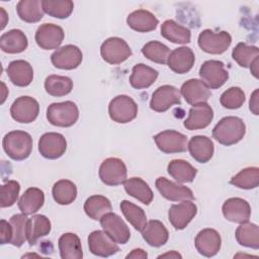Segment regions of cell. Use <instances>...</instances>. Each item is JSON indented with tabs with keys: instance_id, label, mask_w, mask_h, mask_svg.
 <instances>
[{
	"instance_id": "6da1fadb",
	"label": "cell",
	"mask_w": 259,
	"mask_h": 259,
	"mask_svg": "<svg viewBox=\"0 0 259 259\" xmlns=\"http://www.w3.org/2000/svg\"><path fill=\"white\" fill-rule=\"evenodd\" d=\"M246 125L240 117L225 116L212 130V138L224 146H232L243 140Z\"/></svg>"
},
{
	"instance_id": "7a4b0ae2",
	"label": "cell",
	"mask_w": 259,
	"mask_h": 259,
	"mask_svg": "<svg viewBox=\"0 0 259 259\" xmlns=\"http://www.w3.org/2000/svg\"><path fill=\"white\" fill-rule=\"evenodd\" d=\"M2 146L12 160H25L32 151V138L24 131H12L4 136Z\"/></svg>"
},
{
	"instance_id": "3957f363",
	"label": "cell",
	"mask_w": 259,
	"mask_h": 259,
	"mask_svg": "<svg viewBox=\"0 0 259 259\" xmlns=\"http://www.w3.org/2000/svg\"><path fill=\"white\" fill-rule=\"evenodd\" d=\"M47 118L49 122L55 126L70 127L78 120L79 109L73 101L55 102L49 105L47 109Z\"/></svg>"
},
{
	"instance_id": "277c9868",
	"label": "cell",
	"mask_w": 259,
	"mask_h": 259,
	"mask_svg": "<svg viewBox=\"0 0 259 259\" xmlns=\"http://www.w3.org/2000/svg\"><path fill=\"white\" fill-rule=\"evenodd\" d=\"M108 113L113 121L127 123L137 117L138 104L127 95H117L109 102Z\"/></svg>"
},
{
	"instance_id": "5b68a950",
	"label": "cell",
	"mask_w": 259,
	"mask_h": 259,
	"mask_svg": "<svg viewBox=\"0 0 259 259\" xmlns=\"http://www.w3.org/2000/svg\"><path fill=\"white\" fill-rule=\"evenodd\" d=\"M197 44L203 52L220 55L229 49L232 44V36L227 31L213 32L210 29H204L199 33Z\"/></svg>"
},
{
	"instance_id": "8992f818",
	"label": "cell",
	"mask_w": 259,
	"mask_h": 259,
	"mask_svg": "<svg viewBox=\"0 0 259 259\" xmlns=\"http://www.w3.org/2000/svg\"><path fill=\"white\" fill-rule=\"evenodd\" d=\"M133 52L127 42L117 36L105 39L100 47V55L102 59L111 65H117L126 61Z\"/></svg>"
},
{
	"instance_id": "52a82bcc",
	"label": "cell",
	"mask_w": 259,
	"mask_h": 259,
	"mask_svg": "<svg viewBox=\"0 0 259 259\" xmlns=\"http://www.w3.org/2000/svg\"><path fill=\"white\" fill-rule=\"evenodd\" d=\"M99 178L108 186H117L126 180L127 170L122 160L118 158H107L99 167Z\"/></svg>"
},
{
	"instance_id": "ba28073f",
	"label": "cell",
	"mask_w": 259,
	"mask_h": 259,
	"mask_svg": "<svg viewBox=\"0 0 259 259\" xmlns=\"http://www.w3.org/2000/svg\"><path fill=\"white\" fill-rule=\"evenodd\" d=\"M199 76L209 89L222 87L229 79V73L223 62L218 60L205 61L199 68Z\"/></svg>"
},
{
	"instance_id": "9c48e42d",
	"label": "cell",
	"mask_w": 259,
	"mask_h": 259,
	"mask_svg": "<svg viewBox=\"0 0 259 259\" xmlns=\"http://www.w3.org/2000/svg\"><path fill=\"white\" fill-rule=\"evenodd\" d=\"M39 113L38 102L30 96H20L15 99L10 107L11 117L20 123L34 121Z\"/></svg>"
},
{
	"instance_id": "30bf717a",
	"label": "cell",
	"mask_w": 259,
	"mask_h": 259,
	"mask_svg": "<svg viewBox=\"0 0 259 259\" xmlns=\"http://www.w3.org/2000/svg\"><path fill=\"white\" fill-rule=\"evenodd\" d=\"M103 232L117 244H125L131 238V231L123 220L111 211L105 213L100 220Z\"/></svg>"
},
{
	"instance_id": "8fae6325",
	"label": "cell",
	"mask_w": 259,
	"mask_h": 259,
	"mask_svg": "<svg viewBox=\"0 0 259 259\" xmlns=\"http://www.w3.org/2000/svg\"><path fill=\"white\" fill-rule=\"evenodd\" d=\"M181 104L180 91L172 85H163L158 87L152 94L150 107L157 112H165L170 107Z\"/></svg>"
},
{
	"instance_id": "7c38bea8",
	"label": "cell",
	"mask_w": 259,
	"mask_h": 259,
	"mask_svg": "<svg viewBox=\"0 0 259 259\" xmlns=\"http://www.w3.org/2000/svg\"><path fill=\"white\" fill-rule=\"evenodd\" d=\"M158 149L165 154L182 153L187 149V137L177 131L166 130L154 136Z\"/></svg>"
},
{
	"instance_id": "4fadbf2b",
	"label": "cell",
	"mask_w": 259,
	"mask_h": 259,
	"mask_svg": "<svg viewBox=\"0 0 259 259\" xmlns=\"http://www.w3.org/2000/svg\"><path fill=\"white\" fill-rule=\"evenodd\" d=\"M83 60L81 50L74 45H66L57 49L51 56L54 67L62 70H73L78 68Z\"/></svg>"
},
{
	"instance_id": "5bb4252c",
	"label": "cell",
	"mask_w": 259,
	"mask_h": 259,
	"mask_svg": "<svg viewBox=\"0 0 259 259\" xmlns=\"http://www.w3.org/2000/svg\"><path fill=\"white\" fill-rule=\"evenodd\" d=\"M67 150V141L59 133H46L38 140V151L40 155L50 160L62 157Z\"/></svg>"
},
{
	"instance_id": "9a60e30c",
	"label": "cell",
	"mask_w": 259,
	"mask_h": 259,
	"mask_svg": "<svg viewBox=\"0 0 259 259\" xmlns=\"http://www.w3.org/2000/svg\"><path fill=\"white\" fill-rule=\"evenodd\" d=\"M196 213V204L191 200H184L171 205L168 211V220L175 230H183L194 219Z\"/></svg>"
},
{
	"instance_id": "2e32d148",
	"label": "cell",
	"mask_w": 259,
	"mask_h": 259,
	"mask_svg": "<svg viewBox=\"0 0 259 259\" xmlns=\"http://www.w3.org/2000/svg\"><path fill=\"white\" fill-rule=\"evenodd\" d=\"M65 37L61 26L54 23H44L38 26L35 32V41L42 50L59 49Z\"/></svg>"
},
{
	"instance_id": "e0dca14e",
	"label": "cell",
	"mask_w": 259,
	"mask_h": 259,
	"mask_svg": "<svg viewBox=\"0 0 259 259\" xmlns=\"http://www.w3.org/2000/svg\"><path fill=\"white\" fill-rule=\"evenodd\" d=\"M89 251L99 257H109L119 251L117 243H115L103 231H93L88 236Z\"/></svg>"
},
{
	"instance_id": "ac0fdd59",
	"label": "cell",
	"mask_w": 259,
	"mask_h": 259,
	"mask_svg": "<svg viewBox=\"0 0 259 259\" xmlns=\"http://www.w3.org/2000/svg\"><path fill=\"white\" fill-rule=\"evenodd\" d=\"M155 185L160 194L170 201H184L192 200L194 198L190 188L172 182L165 177L157 178Z\"/></svg>"
},
{
	"instance_id": "d6986e66",
	"label": "cell",
	"mask_w": 259,
	"mask_h": 259,
	"mask_svg": "<svg viewBox=\"0 0 259 259\" xmlns=\"http://www.w3.org/2000/svg\"><path fill=\"white\" fill-rule=\"evenodd\" d=\"M195 248L204 257H212L221 250L222 239L220 234L213 229H203L195 237Z\"/></svg>"
},
{
	"instance_id": "ffe728a7",
	"label": "cell",
	"mask_w": 259,
	"mask_h": 259,
	"mask_svg": "<svg viewBox=\"0 0 259 259\" xmlns=\"http://www.w3.org/2000/svg\"><path fill=\"white\" fill-rule=\"evenodd\" d=\"M222 211L225 219L238 224L249 221L251 217V206L249 202L240 197L227 199L222 206Z\"/></svg>"
},
{
	"instance_id": "44dd1931",
	"label": "cell",
	"mask_w": 259,
	"mask_h": 259,
	"mask_svg": "<svg viewBox=\"0 0 259 259\" xmlns=\"http://www.w3.org/2000/svg\"><path fill=\"white\" fill-rule=\"evenodd\" d=\"M180 94L190 105L203 103L210 97V89L199 79H189L180 88Z\"/></svg>"
},
{
	"instance_id": "7402d4cb",
	"label": "cell",
	"mask_w": 259,
	"mask_h": 259,
	"mask_svg": "<svg viewBox=\"0 0 259 259\" xmlns=\"http://www.w3.org/2000/svg\"><path fill=\"white\" fill-rule=\"evenodd\" d=\"M213 118V110L206 102L193 105L189 109L187 118L184 120L183 125L186 130L195 131L208 126Z\"/></svg>"
},
{
	"instance_id": "603a6c76",
	"label": "cell",
	"mask_w": 259,
	"mask_h": 259,
	"mask_svg": "<svg viewBox=\"0 0 259 259\" xmlns=\"http://www.w3.org/2000/svg\"><path fill=\"white\" fill-rule=\"evenodd\" d=\"M195 62V56L188 47H180L172 51L168 57V67L177 74L189 72Z\"/></svg>"
},
{
	"instance_id": "cb8c5ba5",
	"label": "cell",
	"mask_w": 259,
	"mask_h": 259,
	"mask_svg": "<svg viewBox=\"0 0 259 259\" xmlns=\"http://www.w3.org/2000/svg\"><path fill=\"white\" fill-rule=\"evenodd\" d=\"M6 72L11 83L18 87L28 86L33 79V69L31 65L24 60L10 62Z\"/></svg>"
},
{
	"instance_id": "d4e9b609",
	"label": "cell",
	"mask_w": 259,
	"mask_h": 259,
	"mask_svg": "<svg viewBox=\"0 0 259 259\" xmlns=\"http://www.w3.org/2000/svg\"><path fill=\"white\" fill-rule=\"evenodd\" d=\"M187 149L191 157L199 163L208 162L212 158L214 152L213 143L206 136L192 137L187 143Z\"/></svg>"
},
{
	"instance_id": "484cf974",
	"label": "cell",
	"mask_w": 259,
	"mask_h": 259,
	"mask_svg": "<svg viewBox=\"0 0 259 259\" xmlns=\"http://www.w3.org/2000/svg\"><path fill=\"white\" fill-rule=\"evenodd\" d=\"M126 23L138 32H149L157 27L159 20L149 10L138 9L127 15Z\"/></svg>"
},
{
	"instance_id": "4316f807",
	"label": "cell",
	"mask_w": 259,
	"mask_h": 259,
	"mask_svg": "<svg viewBox=\"0 0 259 259\" xmlns=\"http://www.w3.org/2000/svg\"><path fill=\"white\" fill-rule=\"evenodd\" d=\"M143 239L152 247H161L169 239V233L163 223L157 220L149 221L141 231Z\"/></svg>"
},
{
	"instance_id": "83f0119b",
	"label": "cell",
	"mask_w": 259,
	"mask_h": 259,
	"mask_svg": "<svg viewBox=\"0 0 259 259\" xmlns=\"http://www.w3.org/2000/svg\"><path fill=\"white\" fill-rule=\"evenodd\" d=\"M28 40L20 29H11L0 37V49L7 54H19L27 49Z\"/></svg>"
},
{
	"instance_id": "f1b7e54d",
	"label": "cell",
	"mask_w": 259,
	"mask_h": 259,
	"mask_svg": "<svg viewBox=\"0 0 259 259\" xmlns=\"http://www.w3.org/2000/svg\"><path fill=\"white\" fill-rule=\"evenodd\" d=\"M158 71L143 64H137L132 70L130 84L135 89H145L150 87L158 78Z\"/></svg>"
},
{
	"instance_id": "f546056e",
	"label": "cell",
	"mask_w": 259,
	"mask_h": 259,
	"mask_svg": "<svg viewBox=\"0 0 259 259\" xmlns=\"http://www.w3.org/2000/svg\"><path fill=\"white\" fill-rule=\"evenodd\" d=\"M58 247L62 259H81L83 257L81 241L74 233L63 234L59 238Z\"/></svg>"
},
{
	"instance_id": "4dcf8cb0",
	"label": "cell",
	"mask_w": 259,
	"mask_h": 259,
	"mask_svg": "<svg viewBox=\"0 0 259 259\" xmlns=\"http://www.w3.org/2000/svg\"><path fill=\"white\" fill-rule=\"evenodd\" d=\"M123 186L128 195L135 197L146 205L150 204L154 198L152 189L148 183H146V181L140 177H132L126 179L123 182Z\"/></svg>"
},
{
	"instance_id": "1f68e13d",
	"label": "cell",
	"mask_w": 259,
	"mask_h": 259,
	"mask_svg": "<svg viewBox=\"0 0 259 259\" xmlns=\"http://www.w3.org/2000/svg\"><path fill=\"white\" fill-rule=\"evenodd\" d=\"M161 35L173 44L184 45L190 42L191 39L190 30L172 19H167L162 23Z\"/></svg>"
},
{
	"instance_id": "d6a6232c",
	"label": "cell",
	"mask_w": 259,
	"mask_h": 259,
	"mask_svg": "<svg viewBox=\"0 0 259 259\" xmlns=\"http://www.w3.org/2000/svg\"><path fill=\"white\" fill-rule=\"evenodd\" d=\"M45 202L44 191L37 187L27 188L18 201L20 211L26 215L36 212Z\"/></svg>"
},
{
	"instance_id": "836d02e7",
	"label": "cell",
	"mask_w": 259,
	"mask_h": 259,
	"mask_svg": "<svg viewBox=\"0 0 259 259\" xmlns=\"http://www.w3.org/2000/svg\"><path fill=\"white\" fill-rule=\"evenodd\" d=\"M52 225L50 220L44 214H35L28 219L27 222V242L30 246L34 245L38 239L50 234Z\"/></svg>"
},
{
	"instance_id": "e575fe53",
	"label": "cell",
	"mask_w": 259,
	"mask_h": 259,
	"mask_svg": "<svg viewBox=\"0 0 259 259\" xmlns=\"http://www.w3.org/2000/svg\"><path fill=\"white\" fill-rule=\"evenodd\" d=\"M169 175L180 183L192 182L196 176L197 170L187 161L175 159L169 162L167 166Z\"/></svg>"
},
{
	"instance_id": "d590c367",
	"label": "cell",
	"mask_w": 259,
	"mask_h": 259,
	"mask_svg": "<svg viewBox=\"0 0 259 259\" xmlns=\"http://www.w3.org/2000/svg\"><path fill=\"white\" fill-rule=\"evenodd\" d=\"M235 236L241 246L255 250L259 249V228L256 224L249 223L248 221L240 224Z\"/></svg>"
},
{
	"instance_id": "8d00e7d4",
	"label": "cell",
	"mask_w": 259,
	"mask_h": 259,
	"mask_svg": "<svg viewBox=\"0 0 259 259\" xmlns=\"http://www.w3.org/2000/svg\"><path fill=\"white\" fill-rule=\"evenodd\" d=\"M16 11L19 18L28 23L38 22L44 16V9L39 0H21L16 5Z\"/></svg>"
},
{
	"instance_id": "74e56055",
	"label": "cell",
	"mask_w": 259,
	"mask_h": 259,
	"mask_svg": "<svg viewBox=\"0 0 259 259\" xmlns=\"http://www.w3.org/2000/svg\"><path fill=\"white\" fill-rule=\"evenodd\" d=\"M52 194L57 203L61 205H68L76 199L77 187L71 180L61 179L54 184Z\"/></svg>"
},
{
	"instance_id": "f35d334b",
	"label": "cell",
	"mask_w": 259,
	"mask_h": 259,
	"mask_svg": "<svg viewBox=\"0 0 259 259\" xmlns=\"http://www.w3.org/2000/svg\"><path fill=\"white\" fill-rule=\"evenodd\" d=\"M110 200L103 195H92L84 203L85 213L94 221H99L105 213L111 210Z\"/></svg>"
},
{
	"instance_id": "ab89813d",
	"label": "cell",
	"mask_w": 259,
	"mask_h": 259,
	"mask_svg": "<svg viewBox=\"0 0 259 259\" xmlns=\"http://www.w3.org/2000/svg\"><path fill=\"white\" fill-rule=\"evenodd\" d=\"M45 89L51 96H65L72 91L73 81L67 76L50 75L45 80Z\"/></svg>"
},
{
	"instance_id": "60d3db41",
	"label": "cell",
	"mask_w": 259,
	"mask_h": 259,
	"mask_svg": "<svg viewBox=\"0 0 259 259\" xmlns=\"http://www.w3.org/2000/svg\"><path fill=\"white\" fill-rule=\"evenodd\" d=\"M120 209L127 222L137 231L141 232L144 229L147 224V215L142 207L128 200H122L120 202Z\"/></svg>"
},
{
	"instance_id": "b9f144b4",
	"label": "cell",
	"mask_w": 259,
	"mask_h": 259,
	"mask_svg": "<svg viewBox=\"0 0 259 259\" xmlns=\"http://www.w3.org/2000/svg\"><path fill=\"white\" fill-rule=\"evenodd\" d=\"M230 183L238 188L253 189L259 185V168L247 167L233 176Z\"/></svg>"
},
{
	"instance_id": "7bdbcfd3",
	"label": "cell",
	"mask_w": 259,
	"mask_h": 259,
	"mask_svg": "<svg viewBox=\"0 0 259 259\" xmlns=\"http://www.w3.org/2000/svg\"><path fill=\"white\" fill-rule=\"evenodd\" d=\"M232 57L240 67L249 68L259 57V49L255 46H248L245 42H239L233 49Z\"/></svg>"
},
{
	"instance_id": "ee69618b",
	"label": "cell",
	"mask_w": 259,
	"mask_h": 259,
	"mask_svg": "<svg viewBox=\"0 0 259 259\" xmlns=\"http://www.w3.org/2000/svg\"><path fill=\"white\" fill-rule=\"evenodd\" d=\"M170 53V49L166 45L157 40H151L142 48V54L147 59L162 65L167 64Z\"/></svg>"
},
{
	"instance_id": "f6af8a7d",
	"label": "cell",
	"mask_w": 259,
	"mask_h": 259,
	"mask_svg": "<svg viewBox=\"0 0 259 259\" xmlns=\"http://www.w3.org/2000/svg\"><path fill=\"white\" fill-rule=\"evenodd\" d=\"M41 5L44 12H46L52 17H56L59 19L68 18L74 9V3L71 0H44L41 1Z\"/></svg>"
},
{
	"instance_id": "bcb514c9",
	"label": "cell",
	"mask_w": 259,
	"mask_h": 259,
	"mask_svg": "<svg viewBox=\"0 0 259 259\" xmlns=\"http://www.w3.org/2000/svg\"><path fill=\"white\" fill-rule=\"evenodd\" d=\"M12 226V240L11 243L15 247H21L25 241H27L26 229H27V222L28 218L24 213H16L12 215L9 220Z\"/></svg>"
},
{
	"instance_id": "7dc6e473",
	"label": "cell",
	"mask_w": 259,
	"mask_h": 259,
	"mask_svg": "<svg viewBox=\"0 0 259 259\" xmlns=\"http://www.w3.org/2000/svg\"><path fill=\"white\" fill-rule=\"evenodd\" d=\"M223 107L228 109H238L245 102V93L240 87H230L220 98Z\"/></svg>"
},
{
	"instance_id": "c3c4849f",
	"label": "cell",
	"mask_w": 259,
	"mask_h": 259,
	"mask_svg": "<svg viewBox=\"0 0 259 259\" xmlns=\"http://www.w3.org/2000/svg\"><path fill=\"white\" fill-rule=\"evenodd\" d=\"M20 191V184L16 180H8L1 186L0 193V204L1 207H9L12 206L17 198Z\"/></svg>"
},
{
	"instance_id": "681fc988",
	"label": "cell",
	"mask_w": 259,
	"mask_h": 259,
	"mask_svg": "<svg viewBox=\"0 0 259 259\" xmlns=\"http://www.w3.org/2000/svg\"><path fill=\"white\" fill-rule=\"evenodd\" d=\"M12 236H13V232H12V226H11L10 222L1 220V222H0V243L2 245L11 243Z\"/></svg>"
},
{
	"instance_id": "f907efd6",
	"label": "cell",
	"mask_w": 259,
	"mask_h": 259,
	"mask_svg": "<svg viewBox=\"0 0 259 259\" xmlns=\"http://www.w3.org/2000/svg\"><path fill=\"white\" fill-rule=\"evenodd\" d=\"M258 89H255L254 92L251 95L250 101H249V109L252 111L253 114L258 115L259 114V96H258Z\"/></svg>"
},
{
	"instance_id": "816d5d0a",
	"label": "cell",
	"mask_w": 259,
	"mask_h": 259,
	"mask_svg": "<svg viewBox=\"0 0 259 259\" xmlns=\"http://www.w3.org/2000/svg\"><path fill=\"white\" fill-rule=\"evenodd\" d=\"M147 257H148V254L146 253V251H144L143 249H140V248L132 250V252H131V253H128V254L125 256V258H126V259H128V258L145 259V258H147Z\"/></svg>"
},
{
	"instance_id": "f5cc1de1",
	"label": "cell",
	"mask_w": 259,
	"mask_h": 259,
	"mask_svg": "<svg viewBox=\"0 0 259 259\" xmlns=\"http://www.w3.org/2000/svg\"><path fill=\"white\" fill-rule=\"evenodd\" d=\"M258 58L251 64V66L249 67L250 70H251V73L253 74V76L255 78H258Z\"/></svg>"
},
{
	"instance_id": "db71d44e",
	"label": "cell",
	"mask_w": 259,
	"mask_h": 259,
	"mask_svg": "<svg viewBox=\"0 0 259 259\" xmlns=\"http://www.w3.org/2000/svg\"><path fill=\"white\" fill-rule=\"evenodd\" d=\"M164 257H170V258H182V256L176 252V251H171V252H168V253H165V254H162L160 256H158V258H164Z\"/></svg>"
},
{
	"instance_id": "11a10c76",
	"label": "cell",
	"mask_w": 259,
	"mask_h": 259,
	"mask_svg": "<svg viewBox=\"0 0 259 259\" xmlns=\"http://www.w3.org/2000/svg\"><path fill=\"white\" fill-rule=\"evenodd\" d=\"M0 10H1V16H2V23H1V29H3L6 25V22H7V19H8V16H7V13L6 11L4 10L3 7H0Z\"/></svg>"
},
{
	"instance_id": "9f6ffc18",
	"label": "cell",
	"mask_w": 259,
	"mask_h": 259,
	"mask_svg": "<svg viewBox=\"0 0 259 259\" xmlns=\"http://www.w3.org/2000/svg\"><path fill=\"white\" fill-rule=\"evenodd\" d=\"M2 87H3V95H2V100H1V103H3L5 101V98H6V92H8V90L6 89V86L5 84L2 82Z\"/></svg>"
}]
</instances>
